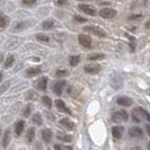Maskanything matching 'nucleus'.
<instances>
[{
  "label": "nucleus",
  "instance_id": "30",
  "mask_svg": "<svg viewBox=\"0 0 150 150\" xmlns=\"http://www.w3.org/2000/svg\"><path fill=\"white\" fill-rule=\"evenodd\" d=\"M30 111H32V106H30V105H27L26 107H25L24 112H23V115H24V116H30Z\"/></svg>",
  "mask_w": 150,
  "mask_h": 150
},
{
  "label": "nucleus",
  "instance_id": "22",
  "mask_svg": "<svg viewBox=\"0 0 150 150\" xmlns=\"http://www.w3.org/2000/svg\"><path fill=\"white\" fill-rule=\"evenodd\" d=\"M57 138L61 140V141H64V142H70L71 140H72V138L70 137V135H67V134H63V133H58L57 134Z\"/></svg>",
  "mask_w": 150,
  "mask_h": 150
},
{
  "label": "nucleus",
  "instance_id": "1",
  "mask_svg": "<svg viewBox=\"0 0 150 150\" xmlns=\"http://www.w3.org/2000/svg\"><path fill=\"white\" fill-rule=\"evenodd\" d=\"M85 32H87V33H89L91 35H95V36H98V38H105L106 36V33L104 32L103 30H100V28H98L96 26H86L85 28H83Z\"/></svg>",
  "mask_w": 150,
  "mask_h": 150
},
{
  "label": "nucleus",
  "instance_id": "18",
  "mask_svg": "<svg viewBox=\"0 0 150 150\" xmlns=\"http://www.w3.org/2000/svg\"><path fill=\"white\" fill-rule=\"evenodd\" d=\"M53 27H54V22H53L52 19H47V21H44V22L42 23V28L45 30H52Z\"/></svg>",
  "mask_w": 150,
  "mask_h": 150
},
{
  "label": "nucleus",
  "instance_id": "23",
  "mask_svg": "<svg viewBox=\"0 0 150 150\" xmlns=\"http://www.w3.org/2000/svg\"><path fill=\"white\" fill-rule=\"evenodd\" d=\"M8 23H9V18H8L7 16L0 15V27L1 28H5L8 25Z\"/></svg>",
  "mask_w": 150,
  "mask_h": 150
},
{
  "label": "nucleus",
  "instance_id": "14",
  "mask_svg": "<svg viewBox=\"0 0 150 150\" xmlns=\"http://www.w3.org/2000/svg\"><path fill=\"white\" fill-rule=\"evenodd\" d=\"M60 123L66 129H68V130H74V129H75V123H74L72 121H70V119H68V117L62 119V120L60 121Z\"/></svg>",
  "mask_w": 150,
  "mask_h": 150
},
{
  "label": "nucleus",
  "instance_id": "31",
  "mask_svg": "<svg viewBox=\"0 0 150 150\" xmlns=\"http://www.w3.org/2000/svg\"><path fill=\"white\" fill-rule=\"evenodd\" d=\"M36 4V0H23V5L25 6H33Z\"/></svg>",
  "mask_w": 150,
  "mask_h": 150
},
{
  "label": "nucleus",
  "instance_id": "6",
  "mask_svg": "<svg viewBox=\"0 0 150 150\" xmlns=\"http://www.w3.org/2000/svg\"><path fill=\"white\" fill-rule=\"evenodd\" d=\"M100 69H102V67H100L98 63H89V64H87V66H85V67H83L85 72L90 74V75L98 74V72L100 71Z\"/></svg>",
  "mask_w": 150,
  "mask_h": 150
},
{
  "label": "nucleus",
  "instance_id": "26",
  "mask_svg": "<svg viewBox=\"0 0 150 150\" xmlns=\"http://www.w3.org/2000/svg\"><path fill=\"white\" fill-rule=\"evenodd\" d=\"M36 38H38L40 42H43V43H46V42L50 41L49 36L45 35V34H38V35H36Z\"/></svg>",
  "mask_w": 150,
  "mask_h": 150
},
{
  "label": "nucleus",
  "instance_id": "13",
  "mask_svg": "<svg viewBox=\"0 0 150 150\" xmlns=\"http://www.w3.org/2000/svg\"><path fill=\"white\" fill-rule=\"evenodd\" d=\"M42 72V69L40 67H32L30 69H27L26 71V76L27 77H35V76L40 75Z\"/></svg>",
  "mask_w": 150,
  "mask_h": 150
},
{
  "label": "nucleus",
  "instance_id": "10",
  "mask_svg": "<svg viewBox=\"0 0 150 150\" xmlns=\"http://www.w3.org/2000/svg\"><path fill=\"white\" fill-rule=\"evenodd\" d=\"M142 130L138 127H133L129 130V135L131 138H141L142 137Z\"/></svg>",
  "mask_w": 150,
  "mask_h": 150
},
{
  "label": "nucleus",
  "instance_id": "2",
  "mask_svg": "<svg viewBox=\"0 0 150 150\" xmlns=\"http://www.w3.org/2000/svg\"><path fill=\"white\" fill-rule=\"evenodd\" d=\"M99 16L102 17V18H104V19H111L113 17H115L116 16V10L115 9H113V8H103V9H100L99 10Z\"/></svg>",
  "mask_w": 150,
  "mask_h": 150
},
{
  "label": "nucleus",
  "instance_id": "12",
  "mask_svg": "<svg viewBox=\"0 0 150 150\" xmlns=\"http://www.w3.org/2000/svg\"><path fill=\"white\" fill-rule=\"evenodd\" d=\"M123 131H124L123 127H119V125L113 127L112 128V135L114 137V139H120V138H122Z\"/></svg>",
  "mask_w": 150,
  "mask_h": 150
},
{
  "label": "nucleus",
  "instance_id": "19",
  "mask_svg": "<svg viewBox=\"0 0 150 150\" xmlns=\"http://www.w3.org/2000/svg\"><path fill=\"white\" fill-rule=\"evenodd\" d=\"M32 121H33V123H35L36 125H42V123H43V119H42V116H41L40 113H35V114L33 115V117H32Z\"/></svg>",
  "mask_w": 150,
  "mask_h": 150
},
{
  "label": "nucleus",
  "instance_id": "27",
  "mask_svg": "<svg viewBox=\"0 0 150 150\" xmlns=\"http://www.w3.org/2000/svg\"><path fill=\"white\" fill-rule=\"evenodd\" d=\"M66 76H68V71L64 69L57 70V72H55V77H58V78H62V77H66Z\"/></svg>",
  "mask_w": 150,
  "mask_h": 150
},
{
  "label": "nucleus",
  "instance_id": "36",
  "mask_svg": "<svg viewBox=\"0 0 150 150\" xmlns=\"http://www.w3.org/2000/svg\"><path fill=\"white\" fill-rule=\"evenodd\" d=\"M68 2V0H55V4L59 5V6H63Z\"/></svg>",
  "mask_w": 150,
  "mask_h": 150
},
{
  "label": "nucleus",
  "instance_id": "42",
  "mask_svg": "<svg viewBox=\"0 0 150 150\" xmlns=\"http://www.w3.org/2000/svg\"><path fill=\"white\" fill-rule=\"evenodd\" d=\"M76 1H87V0H76Z\"/></svg>",
  "mask_w": 150,
  "mask_h": 150
},
{
  "label": "nucleus",
  "instance_id": "4",
  "mask_svg": "<svg viewBox=\"0 0 150 150\" xmlns=\"http://www.w3.org/2000/svg\"><path fill=\"white\" fill-rule=\"evenodd\" d=\"M78 42H79V44L81 45V46L86 47V49H90V47H91V44H93L91 38H90L88 35H85V34H80V35L78 36Z\"/></svg>",
  "mask_w": 150,
  "mask_h": 150
},
{
  "label": "nucleus",
  "instance_id": "40",
  "mask_svg": "<svg viewBox=\"0 0 150 150\" xmlns=\"http://www.w3.org/2000/svg\"><path fill=\"white\" fill-rule=\"evenodd\" d=\"M2 72H1V71H0V83H1V80H2Z\"/></svg>",
  "mask_w": 150,
  "mask_h": 150
},
{
  "label": "nucleus",
  "instance_id": "44",
  "mask_svg": "<svg viewBox=\"0 0 150 150\" xmlns=\"http://www.w3.org/2000/svg\"><path fill=\"white\" fill-rule=\"evenodd\" d=\"M0 134H1V129H0Z\"/></svg>",
  "mask_w": 150,
  "mask_h": 150
},
{
  "label": "nucleus",
  "instance_id": "11",
  "mask_svg": "<svg viewBox=\"0 0 150 150\" xmlns=\"http://www.w3.org/2000/svg\"><path fill=\"white\" fill-rule=\"evenodd\" d=\"M116 103L121 106H124V107H128V106L132 105V100L130 97H127V96H121V97L117 98Z\"/></svg>",
  "mask_w": 150,
  "mask_h": 150
},
{
  "label": "nucleus",
  "instance_id": "45",
  "mask_svg": "<svg viewBox=\"0 0 150 150\" xmlns=\"http://www.w3.org/2000/svg\"><path fill=\"white\" fill-rule=\"evenodd\" d=\"M0 1H1V0H0Z\"/></svg>",
  "mask_w": 150,
  "mask_h": 150
},
{
  "label": "nucleus",
  "instance_id": "3",
  "mask_svg": "<svg viewBox=\"0 0 150 150\" xmlns=\"http://www.w3.org/2000/svg\"><path fill=\"white\" fill-rule=\"evenodd\" d=\"M66 86H67V81L66 80H58V81H55V83H53V87H52L53 93L60 96L61 94L63 93V89H64Z\"/></svg>",
  "mask_w": 150,
  "mask_h": 150
},
{
  "label": "nucleus",
  "instance_id": "38",
  "mask_svg": "<svg viewBox=\"0 0 150 150\" xmlns=\"http://www.w3.org/2000/svg\"><path fill=\"white\" fill-rule=\"evenodd\" d=\"M54 149L55 150H62V147H61L60 144H55V146H54Z\"/></svg>",
  "mask_w": 150,
  "mask_h": 150
},
{
  "label": "nucleus",
  "instance_id": "33",
  "mask_svg": "<svg viewBox=\"0 0 150 150\" xmlns=\"http://www.w3.org/2000/svg\"><path fill=\"white\" fill-rule=\"evenodd\" d=\"M132 119H133V121L137 122V123H138V122H140V117H139V115L137 114V110L133 111V113H132Z\"/></svg>",
  "mask_w": 150,
  "mask_h": 150
},
{
  "label": "nucleus",
  "instance_id": "41",
  "mask_svg": "<svg viewBox=\"0 0 150 150\" xmlns=\"http://www.w3.org/2000/svg\"><path fill=\"white\" fill-rule=\"evenodd\" d=\"M64 149H66V150H72V148H71V147H66Z\"/></svg>",
  "mask_w": 150,
  "mask_h": 150
},
{
  "label": "nucleus",
  "instance_id": "15",
  "mask_svg": "<svg viewBox=\"0 0 150 150\" xmlns=\"http://www.w3.org/2000/svg\"><path fill=\"white\" fill-rule=\"evenodd\" d=\"M10 139H11V135H10V130L7 129L4 133V138H2V147L4 148H7L9 142H10Z\"/></svg>",
  "mask_w": 150,
  "mask_h": 150
},
{
  "label": "nucleus",
  "instance_id": "35",
  "mask_svg": "<svg viewBox=\"0 0 150 150\" xmlns=\"http://www.w3.org/2000/svg\"><path fill=\"white\" fill-rule=\"evenodd\" d=\"M142 16L141 15H132V16H129V21H134V19H139V18H141Z\"/></svg>",
  "mask_w": 150,
  "mask_h": 150
},
{
  "label": "nucleus",
  "instance_id": "16",
  "mask_svg": "<svg viewBox=\"0 0 150 150\" xmlns=\"http://www.w3.org/2000/svg\"><path fill=\"white\" fill-rule=\"evenodd\" d=\"M24 127H25V122H24V121H18V122L16 123L15 133H16L17 137H19V135L23 133V131H24Z\"/></svg>",
  "mask_w": 150,
  "mask_h": 150
},
{
  "label": "nucleus",
  "instance_id": "28",
  "mask_svg": "<svg viewBox=\"0 0 150 150\" xmlns=\"http://www.w3.org/2000/svg\"><path fill=\"white\" fill-rule=\"evenodd\" d=\"M117 113H119V115L121 116V120L122 121H124V122H125V121L129 120V114L125 112L124 110H121V111H119Z\"/></svg>",
  "mask_w": 150,
  "mask_h": 150
},
{
  "label": "nucleus",
  "instance_id": "39",
  "mask_svg": "<svg viewBox=\"0 0 150 150\" xmlns=\"http://www.w3.org/2000/svg\"><path fill=\"white\" fill-rule=\"evenodd\" d=\"M146 28H148V30H150V19H149V21H147V22H146Z\"/></svg>",
  "mask_w": 150,
  "mask_h": 150
},
{
  "label": "nucleus",
  "instance_id": "17",
  "mask_svg": "<svg viewBox=\"0 0 150 150\" xmlns=\"http://www.w3.org/2000/svg\"><path fill=\"white\" fill-rule=\"evenodd\" d=\"M105 58V55L103 53H91L88 55V60L89 61H99V60H103Z\"/></svg>",
  "mask_w": 150,
  "mask_h": 150
},
{
  "label": "nucleus",
  "instance_id": "8",
  "mask_svg": "<svg viewBox=\"0 0 150 150\" xmlns=\"http://www.w3.org/2000/svg\"><path fill=\"white\" fill-rule=\"evenodd\" d=\"M41 134H42V139L44 140L45 143H50V142H51V140H52V137H53V133H52V131H51L50 129H44V130H42Z\"/></svg>",
  "mask_w": 150,
  "mask_h": 150
},
{
  "label": "nucleus",
  "instance_id": "29",
  "mask_svg": "<svg viewBox=\"0 0 150 150\" xmlns=\"http://www.w3.org/2000/svg\"><path fill=\"white\" fill-rule=\"evenodd\" d=\"M139 111H140V113L143 115V117L146 119V120H148V121H150V114L146 110H143V108H141V107H139Z\"/></svg>",
  "mask_w": 150,
  "mask_h": 150
},
{
  "label": "nucleus",
  "instance_id": "5",
  "mask_svg": "<svg viewBox=\"0 0 150 150\" xmlns=\"http://www.w3.org/2000/svg\"><path fill=\"white\" fill-rule=\"evenodd\" d=\"M79 10L80 11H83L85 14H87V15L89 16H95L96 15V9L93 7V6H90V5H87V4H80L79 6Z\"/></svg>",
  "mask_w": 150,
  "mask_h": 150
},
{
  "label": "nucleus",
  "instance_id": "24",
  "mask_svg": "<svg viewBox=\"0 0 150 150\" xmlns=\"http://www.w3.org/2000/svg\"><path fill=\"white\" fill-rule=\"evenodd\" d=\"M42 102L47 108H51L52 107V99L49 97V96H43L42 97Z\"/></svg>",
  "mask_w": 150,
  "mask_h": 150
},
{
  "label": "nucleus",
  "instance_id": "34",
  "mask_svg": "<svg viewBox=\"0 0 150 150\" xmlns=\"http://www.w3.org/2000/svg\"><path fill=\"white\" fill-rule=\"evenodd\" d=\"M130 40H131V50L132 51H134L135 50V40L134 38H132V36H128Z\"/></svg>",
  "mask_w": 150,
  "mask_h": 150
},
{
  "label": "nucleus",
  "instance_id": "37",
  "mask_svg": "<svg viewBox=\"0 0 150 150\" xmlns=\"http://www.w3.org/2000/svg\"><path fill=\"white\" fill-rule=\"evenodd\" d=\"M146 131H147V133H148V135L150 137V125H146Z\"/></svg>",
  "mask_w": 150,
  "mask_h": 150
},
{
  "label": "nucleus",
  "instance_id": "7",
  "mask_svg": "<svg viewBox=\"0 0 150 150\" xmlns=\"http://www.w3.org/2000/svg\"><path fill=\"white\" fill-rule=\"evenodd\" d=\"M55 106H57V108H58L60 112L67 113V114H69V115H71V114H72V112L68 108L67 105L64 104V102H63L62 99H57V100H55Z\"/></svg>",
  "mask_w": 150,
  "mask_h": 150
},
{
  "label": "nucleus",
  "instance_id": "25",
  "mask_svg": "<svg viewBox=\"0 0 150 150\" xmlns=\"http://www.w3.org/2000/svg\"><path fill=\"white\" fill-rule=\"evenodd\" d=\"M14 62H15V58H14V55H9L6 61H5V67L6 68H10L13 64H14Z\"/></svg>",
  "mask_w": 150,
  "mask_h": 150
},
{
  "label": "nucleus",
  "instance_id": "20",
  "mask_svg": "<svg viewBox=\"0 0 150 150\" xmlns=\"http://www.w3.org/2000/svg\"><path fill=\"white\" fill-rule=\"evenodd\" d=\"M79 62H80V57H79V55H72V57H70V59H69V63H70L71 67H76Z\"/></svg>",
  "mask_w": 150,
  "mask_h": 150
},
{
  "label": "nucleus",
  "instance_id": "32",
  "mask_svg": "<svg viewBox=\"0 0 150 150\" xmlns=\"http://www.w3.org/2000/svg\"><path fill=\"white\" fill-rule=\"evenodd\" d=\"M75 21H76V22H78V23L87 22V19H86V18H83V17H81V16H78V15L75 16Z\"/></svg>",
  "mask_w": 150,
  "mask_h": 150
},
{
  "label": "nucleus",
  "instance_id": "21",
  "mask_svg": "<svg viewBox=\"0 0 150 150\" xmlns=\"http://www.w3.org/2000/svg\"><path fill=\"white\" fill-rule=\"evenodd\" d=\"M34 137H35V129L34 128H30L28 129V131H27V135H26V138H27V141L28 142H32L33 140H34Z\"/></svg>",
  "mask_w": 150,
  "mask_h": 150
},
{
  "label": "nucleus",
  "instance_id": "9",
  "mask_svg": "<svg viewBox=\"0 0 150 150\" xmlns=\"http://www.w3.org/2000/svg\"><path fill=\"white\" fill-rule=\"evenodd\" d=\"M36 88L41 91H45L47 88V78L46 77H41L36 83Z\"/></svg>",
  "mask_w": 150,
  "mask_h": 150
},
{
  "label": "nucleus",
  "instance_id": "43",
  "mask_svg": "<svg viewBox=\"0 0 150 150\" xmlns=\"http://www.w3.org/2000/svg\"><path fill=\"white\" fill-rule=\"evenodd\" d=\"M148 148H149V150H150V142H149V144H148Z\"/></svg>",
  "mask_w": 150,
  "mask_h": 150
}]
</instances>
